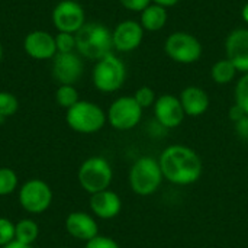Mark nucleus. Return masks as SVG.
<instances>
[{
  "label": "nucleus",
  "mask_w": 248,
  "mask_h": 248,
  "mask_svg": "<svg viewBox=\"0 0 248 248\" xmlns=\"http://www.w3.org/2000/svg\"><path fill=\"white\" fill-rule=\"evenodd\" d=\"M161 171L167 182L177 186L196 183L203 171L202 158L190 147L174 144L169 145L158 158Z\"/></svg>",
  "instance_id": "nucleus-1"
},
{
  "label": "nucleus",
  "mask_w": 248,
  "mask_h": 248,
  "mask_svg": "<svg viewBox=\"0 0 248 248\" xmlns=\"http://www.w3.org/2000/svg\"><path fill=\"white\" fill-rule=\"evenodd\" d=\"M76 35V49L80 55L99 61L105 55L112 52L113 41H112V31L99 23L90 22L84 23Z\"/></svg>",
  "instance_id": "nucleus-2"
},
{
  "label": "nucleus",
  "mask_w": 248,
  "mask_h": 248,
  "mask_svg": "<svg viewBox=\"0 0 248 248\" xmlns=\"http://www.w3.org/2000/svg\"><path fill=\"white\" fill-rule=\"evenodd\" d=\"M164 180L158 160L153 157L138 158L129 170V186L135 195H154Z\"/></svg>",
  "instance_id": "nucleus-3"
},
{
  "label": "nucleus",
  "mask_w": 248,
  "mask_h": 248,
  "mask_svg": "<svg viewBox=\"0 0 248 248\" xmlns=\"http://www.w3.org/2000/svg\"><path fill=\"white\" fill-rule=\"evenodd\" d=\"M65 121L73 131L89 135L99 132L105 126L108 116L99 105L89 100H78L73 108L67 109Z\"/></svg>",
  "instance_id": "nucleus-4"
},
{
  "label": "nucleus",
  "mask_w": 248,
  "mask_h": 248,
  "mask_svg": "<svg viewBox=\"0 0 248 248\" xmlns=\"http://www.w3.org/2000/svg\"><path fill=\"white\" fill-rule=\"evenodd\" d=\"M93 84L102 93H113L119 90L126 80V67L115 54H108L93 68Z\"/></svg>",
  "instance_id": "nucleus-5"
},
{
  "label": "nucleus",
  "mask_w": 248,
  "mask_h": 248,
  "mask_svg": "<svg viewBox=\"0 0 248 248\" xmlns=\"http://www.w3.org/2000/svg\"><path fill=\"white\" fill-rule=\"evenodd\" d=\"M77 177L83 190L94 195L97 192L109 189L113 179V170L106 158L90 157L84 160L80 166Z\"/></svg>",
  "instance_id": "nucleus-6"
},
{
  "label": "nucleus",
  "mask_w": 248,
  "mask_h": 248,
  "mask_svg": "<svg viewBox=\"0 0 248 248\" xmlns=\"http://www.w3.org/2000/svg\"><path fill=\"white\" fill-rule=\"evenodd\" d=\"M164 52L174 62L193 64L201 60L203 46L195 35L185 31H177L170 33L164 41Z\"/></svg>",
  "instance_id": "nucleus-7"
},
{
  "label": "nucleus",
  "mask_w": 248,
  "mask_h": 248,
  "mask_svg": "<svg viewBox=\"0 0 248 248\" xmlns=\"http://www.w3.org/2000/svg\"><path fill=\"white\" fill-rule=\"evenodd\" d=\"M142 110L144 109L137 103L134 96H121L112 102L106 116L112 128L118 131H129L141 122Z\"/></svg>",
  "instance_id": "nucleus-8"
},
{
  "label": "nucleus",
  "mask_w": 248,
  "mask_h": 248,
  "mask_svg": "<svg viewBox=\"0 0 248 248\" xmlns=\"http://www.w3.org/2000/svg\"><path fill=\"white\" fill-rule=\"evenodd\" d=\"M19 203L29 214H44L52 203V190L44 180L31 179L19 190Z\"/></svg>",
  "instance_id": "nucleus-9"
},
{
  "label": "nucleus",
  "mask_w": 248,
  "mask_h": 248,
  "mask_svg": "<svg viewBox=\"0 0 248 248\" xmlns=\"http://www.w3.org/2000/svg\"><path fill=\"white\" fill-rule=\"evenodd\" d=\"M52 22L60 32L76 33L86 23V15L80 3L61 0L52 10Z\"/></svg>",
  "instance_id": "nucleus-10"
},
{
  "label": "nucleus",
  "mask_w": 248,
  "mask_h": 248,
  "mask_svg": "<svg viewBox=\"0 0 248 248\" xmlns=\"http://www.w3.org/2000/svg\"><path fill=\"white\" fill-rule=\"evenodd\" d=\"M83 60L76 52H57L52 58V76L60 84L74 86V83H77L83 76Z\"/></svg>",
  "instance_id": "nucleus-11"
},
{
  "label": "nucleus",
  "mask_w": 248,
  "mask_h": 248,
  "mask_svg": "<svg viewBox=\"0 0 248 248\" xmlns=\"http://www.w3.org/2000/svg\"><path fill=\"white\" fill-rule=\"evenodd\" d=\"M144 39V28L140 22L126 19L116 25L112 31L113 48L119 52H132L135 51Z\"/></svg>",
  "instance_id": "nucleus-12"
},
{
  "label": "nucleus",
  "mask_w": 248,
  "mask_h": 248,
  "mask_svg": "<svg viewBox=\"0 0 248 248\" xmlns=\"http://www.w3.org/2000/svg\"><path fill=\"white\" fill-rule=\"evenodd\" d=\"M154 116L155 121L163 125L166 129L177 128L185 119V110L180 103V99L174 94H163L157 97L154 103Z\"/></svg>",
  "instance_id": "nucleus-13"
},
{
  "label": "nucleus",
  "mask_w": 248,
  "mask_h": 248,
  "mask_svg": "<svg viewBox=\"0 0 248 248\" xmlns=\"http://www.w3.org/2000/svg\"><path fill=\"white\" fill-rule=\"evenodd\" d=\"M227 58L235 65L238 73H248V29L238 28L228 33L225 39Z\"/></svg>",
  "instance_id": "nucleus-14"
},
{
  "label": "nucleus",
  "mask_w": 248,
  "mask_h": 248,
  "mask_svg": "<svg viewBox=\"0 0 248 248\" xmlns=\"http://www.w3.org/2000/svg\"><path fill=\"white\" fill-rule=\"evenodd\" d=\"M23 48L33 60H52L57 54L55 36L45 31H32L26 35Z\"/></svg>",
  "instance_id": "nucleus-15"
},
{
  "label": "nucleus",
  "mask_w": 248,
  "mask_h": 248,
  "mask_svg": "<svg viewBox=\"0 0 248 248\" xmlns=\"http://www.w3.org/2000/svg\"><path fill=\"white\" fill-rule=\"evenodd\" d=\"M65 230L73 238L86 243L99 235L97 222L86 212H71L65 219Z\"/></svg>",
  "instance_id": "nucleus-16"
},
{
  "label": "nucleus",
  "mask_w": 248,
  "mask_h": 248,
  "mask_svg": "<svg viewBox=\"0 0 248 248\" xmlns=\"http://www.w3.org/2000/svg\"><path fill=\"white\" fill-rule=\"evenodd\" d=\"M90 209L100 219H112L119 215L122 201L118 193L106 189L90 195Z\"/></svg>",
  "instance_id": "nucleus-17"
},
{
  "label": "nucleus",
  "mask_w": 248,
  "mask_h": 248,
  "mask_svg": "<svg viewBox=\"0 0 248 248\" xmlns=\"http://www.w3.org/2000/svg\"><path fill=\"white\" fill-rule=\"evenodd\" d=\"M179 99L183 106L185 115L192 118L203 115L211 103L208 93L198 86H187L186 89H183Z\"/></svg>",
  "instance_id": "nucleus-18"
},
{
  "label": "nucleus",
  "mask_w": 248,
  "mask_h": 248,
  "mask_svg": "<svg viewBox=\"0 0 248 248\" xmlns=\"http://www.w3.org/2000/svg\"><path fill=\"white\" fill-rule=\"evenodd\" d=\"M167 19H169L167 9L163 7V6H160V4L151 3L148 7H145L141 12L140 23L144 28V31L157 32V31H161L166 26Z\"/></svg>",
  "instance_id": "nucleus-19"
},
{
  "label": "nucleus",
  "mask_w": 248,
  "mask_h": 248,
  "mask_svg": "<svg viewBox=\"0 0 248 248\" xmlns=\"http://www.w3.org/2000/svg\"><path fill=\"white\" fill-rule=\"evenodd\" d=\"M237 73L235 65L228 58L217 61L211 68V77L217 84H230L235 78Z\"/></svg>",
  "instance_id": "nucleus-20"
},
{
  "label": "nucleus",
  "mask_w": 248,
  "mask_h": 248,
  "mask_svg": "<svg viewBox=\"0 0 248 248\" xmlns=\"http://www.w3.org/2000/svg\"><path fill=\"white\" fill-rule=\"evenodd\" d=\"M39 235V228L32 219H20L15 224V240L28 246H32Z\"/></svg>",
  "instance_id": "nucleus-21"
},
{
  "label": "nucleus",
  "mask_w": 248,
  "mask_h": 248,
  "mask_svg": "<svg viewBox=\"0 0 248 248\" xmlns=\"http://www.w3.org/2000/svg\"><path fill=\"white\" fill-rule=\"evenodd\" d=\"M55 100L61 108L70 109L73 108L80 99H78V92L74 86L70 84H60L55 93Z\"/></svg>",
  "instance_id": "nucleus-22"
},
{
  "label": "nucleus",
  "mask_w": 248,
  "mask_h": 248,
  "mask_svg": "<svg viewBox=\"0 0 248 248\" xmlns=\"http://www.w3.org/2000/svg\"><path fill=\"white\" fill-rule=\"evenodd\" d=\"M17 174L9 167H0V196L12 195L17 189Z\"/></svg>",
  "instance_id": "nucleus-23"
},
{
  "label": "nucleus",
  "mask_w": 248,
  "mask_h": 248,
  "mask_svg": "<svg viewBox=\"0 0 248 248\" xmlns=\"http://www.w3.org/2000/svg\"><path fill=\"white\" fill-rule=\"evenodd\" d=\"M17 108H19V102L16 96L7 92H0V124L6 118L15 115L17 112Z\"/></svg>",
  "instance_id": "nucleus-24"
},
{
  "label": "nucleus",
  "mask_w": 248,
  "mask_h": 248,
  "mask_svg": "<svg viewBox=\"0 0 248 248\" xmlns=\"http://www.w3.org/2000/svg\"><path fill=\"white\" fill-rule=\"evenodd\" d=\"M234 97H235V103L241 106L243 110L248 115V73L243 74L237 81Z\"/></svg>",
  "instance_id": "nucleus-25"
},
{
  "label": "nucleus",
  "mask_w": 248,
  "mask_h": 248,
  "mask_svg": "<svg viewBox=\"0 0 248 248\" xmlns=\"http://www.w3.org/2000/svg\"><path fill=\"white\" fill-rule=\"evenodd\" d=\"M134 99L137 100V103L142 109H147L150 106H154V103L157 100V96H155V92L150 86H142V87L137 89V92L134 94Z\"/></svg>",
  "instance_id": "nucleus-26"
},
{
  "label": "nucleus",
  "mask_w": 248,
  "mask_h": 248,
  "mask_svg": "<svg viewBox=\"0 0 248 248\" xmlns=\"http://www.w3.org/2000/svg\"><path fill=\"white\" fill-rule=\"evenodd\" d=\"M55 45H57V52H60V54L74 52V49H76V35L74 33H67V32H60L55 36Z\"/></svg>",
  "instance_id": "nucleus-27"
},
{
  "label": "nucleus",
  "mask_w": 248,
  "mask_h": 248,
  "mask_svg": "<svg viewBox=\"0 0 248 248\" xmlns=\"http://www.w3.org/2000/svg\"><path fill=\"white\" fill-rule=\"evenodd\" d=\"M15 241V224L7 218H0V247Z\"/></svg>",
  "instance_id": "nucleus-28"
},
{
  "label": "nucleus",
  "mask_w": 248,
  "mask_h": 248,
  "mask_svg": "<svg viewBox=\"0 0 248 248\" xmlns=\"http://www.w3.org/2000/svg\"><path fill=\"white\" fill-rule=\"evenodd\" d=\"M84 248H121L118 246V243L109 237H105V235H97L94 237L93 240L87 241L86 243V247Z\"/></svg>",
  "instance_id": "nucleus-29"
},
{
  "label": "nucleus",
  "mask_w": 248,
  "mask_h": 248,
  "mask_svg": "<svg viewBox=\"0 0 248 248\" xmlns=\"http://www.w3.org/2000/svg\"><path fill=\"white\" fill-rule=\"evenodd\" d=\"M126 10L131 12H142L145 7H148L153 1L151 0H118Z\"/></svg>",
  "instance_id": "nucleus-30"
},
{
  "label": "nucleus",
  "mask_w": 248,
  "mask_h": 248,
  "mask_svg": "<svg viewBox=\"0 0 248 248\" xmlns=\"http://www.w3.org/2000/svg\"><path fill=\"white\" fill-rule=\"evenodd\" d=\"M235 125V132L237 135L244 140V141H248V115H246L243 119H240L238 122L234 124Z\"/></svg>",
  "instance_id": "nucleus-31"
},
{
  "label": "nucleus",
  "mask_w": 248,
  "mask_h": 248,
  "mask_svg": "<svg viewBox=\"0 0 248 248\" xmlns=\"http://www.w3.org/2000/svg\"><path fill=\"white\" fill-rule=\"evenodd\" d=\"M247 113L243 110V108L241 106H238L237 103H234L231 108H230V112H228V116H230V119L235 124V122H238L240 119H243L244 116H246Z\"/></svg>",
  "instance_id": "nucleus-32"
},
{
  "label": "nucleus",
  "mask_w": 248,
  "mask_h": 248,
  "mask_svg": "<svg viewBox=\"0 0 248 248\" xmlns=\"http://www.w3.org/2000/svg\"><path fill=\"white\" fill-rule=\"evenodd\" d=\"M153 3H155V4H160V6H163V7H166V9H169V7H173V6H176L177 3H180L182 0H151Z\"/></svg>",
  "instance_id": "nucleus-33"
},
{
  "label": "nucleus",
  "mask_w": 248,
  "mask_h": 248,
  "mask_svg": "<svg viewBox=\"0 0 248 248\" xmlns=\"http://www.w3.org/2000/svg\"><path fill=\"white\" fill-rule=\"evenodd\" d=\"M1 248H32V246H28V244H23V243H19V241H12V243H9L7 246H4V247Z\"/></svg>",
  "instance_id": "nucleus-34"
},
{
  "label": "nucleus",
  "mask_w": 248,
  "mask_h": 248,
  "mask_svg": "<svg viewBox=\"0 0 248 248\" xmlns=\"http://www.w3.org/2000/svg\"><path fill=\"white\" fill-rule=\"evenodd\" d=\"M241 17H243V20L248 23V1L243 6V9H241Z\"/></svg>",
  "instance_id": "nucleus-35"
},
{
  "label": "nucleus",
  "mask_w": 248,
  "mask_h": 248,
  "mask_svg": "<svg viewBox=\"0 0 248 248\" xmlns=\"http://www.w3.org/2000/svg\"><path fill=\"white\" fill-rule=\"evenodd\" d=\"M1 57H3V48H1V44H0V61H1Z\"/></svg>",
  "instance_id": "nucleus-36"
},
{
  "label": "nucleus",
  "mask_w": 248,
  "mask_h": 248,
  "mask_svg": "<svg viewBox=\"0 0 248 248\" xmlns=\"http://www.w3.org/2000/svg\"><path fill=\"white\" fill-rule=\"evenodd\" d=\"M60 248H68V247H60Z\"/></svg>",
  "instance_id": "nucleus-37"
}]
</instances>
